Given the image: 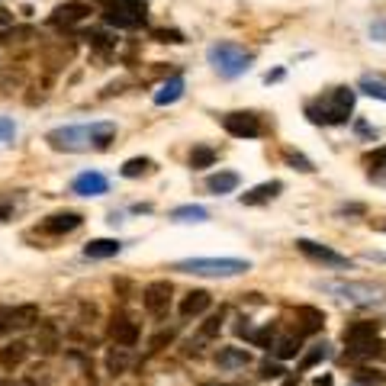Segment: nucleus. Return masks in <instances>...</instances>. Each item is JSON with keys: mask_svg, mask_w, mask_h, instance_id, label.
I'll return each instance as SVG.
<instances>
[{"mask_svg": "<svg viewBox=\"0 0 386 386\" xmlns=\"http://www.w3.org/2000/svg\"><path fill=\"white\" fill-rule=\"evenodd\" d=\"M383 351H386V345L380 338H374V341H364V345H351L348 358H377Z\"/></svg>", "mask_w": 386, "mask_h": 386, "instance_id": "obj_27", "label": "nucleus"}, {"mask_svg": "<svg viewBox=\"0 0 386 386\" xmlns=\"http://www.w3.org/2000/svg\"><path fill=\"white\" fill-rule=\"evenodd\" d=\"M171 219H174V222H206L209 209L206 206H197V203H187V206L171 209Z\"/></svg>", "mask_w": 386, "mask_h": 386, "instance_id": "obj_23", "label": "nucleus"}, {"mask_svg": "<svg viewBox=\"0 0 386 386\" xmlns=\"http://www.w3.org/2000/svg\"><path fill=\"white\" fill-rule=\"evenodd\" d=\"M209 293L206 290H190L184 300H180V316L184 319H193V316H203L209 309Z\"/></svg>", "mask_w": 386, "mask_h": 386, "instance_id": "obj_16", "label": "nucleus"}, {"mask_svg": "<svg viewBox=\"0 0 386 386\" xmlns=\"http://www.w3.org/2000/svg\"><path fill=\"white\" fill-rule=\"evenodd\" d=\"M52 348H55V329L42 325V351H52Z\"/></svg>", "mask_w": 386, "mask_h": 386, "instance_id": "obj_37", "label": "nucleus"}, {"mask_svg": "<svg viewBox=\"0 0 386 386\" xmlns=\"http://www.w3.org/2000/svg\"><path fill=\"white\" fill-rule=\"evenodd\" d=\"M110 335H113V341L119 348H132V345L139 341V325L129 319H116L113 325H110Z\"/></svg>", "mask_w": 386, "mask_h": 386, "instance_id": "obj_19", "label": "nucleus"}, {"mask_svg": "<svg viewBox=\"0 0 386 386\" xmlns=\"http://www.w3.org/2000/svg\"><path fill=\"white\" fill-rule=\"evenodd\" d=\"M364 164H367V177L374 184H380V187H386V145H380L377 151H370L367 158H364Z\"/></svg>", "mask_w": 386, "mask_h": 386, "instance_id": "obj_20", "label": "nucleus"}, {"mask_svg": "<svg viewBox=\"0 0 386 386\" xmlns=\"http://www.w3.org/2000/svg\"><path fill=\"white\" fill-rule=\"evenodd\" d=\"M90 17V7L87 3H81V0H68V3H61V7L48 17V23L55 29H71L77 26V23H84V19Z\"/></svg>", "mask_w": 386, "mask_h": 386, "instance_id": "obj_8", "label": "nucleus"}, {"mask_svg": "<svg viewBox=\"0 0 386 386\" xmlns=\"http://www.w3.org/2000/svg\"><path fill=\"white\" fill-rule=\"evenodd\" d=\"M319 290L325 293H335L338 300H348V302H358V306H370V302H383L386 300V287L380 283H354V280H329V283H319Z\"/></svg>", "mask_w": 386, "mask_h": 386, "instance_id": "obj_6", "label": "nucleus"}, {"mask_svg": "<svg viewBox=\"0 0 386 386\" xmlns=\"http://www.w3.org/2000/svg\"><path fill=\"white\" fill-rule=\"evenodd\" d=\"M222 129H226L229 135H235V139H261L264 135L261 116H255V113H229V116H222Z\"/></svg>", "mask_w": 386, "mask_h": 386, "instance_id": "obj_7", "label": "nucleus"}, {"mask_svg": "<svg viewBox=\"0 0 386 386\" xmlns=\"http://www.w3.org/2000/svg\"><path fill=\"white\" fill-rule=\"evenodd\" d=\"M370 36L377 39V42H386V19H377V23L370 26Z\"/></svg>", "mask_w": 386, "mask_h": 386, "instance_id": "obj_38", "label": "nucleus"}, {"mask_svg": "<svg viewBox=\"0 0 386 386\" xmlns=\"http://www.w3.org/2000/svg\"><path fill=\"white\" fill-rule=\"evenodd\" d=\"M71 190H75L77 197H100V193L110 190V180H106V174H100V171H84V174H77V177L71 180Z\"/></svg>", "mask_w": 386, "mask_h": 386, "instance_id": "obj_11", "label": "nucleus"}, {"mask_svg": "<svg viewBox=\"0 0 386 386\" xmlns=\"http://www.w3.org/2000/svg\"><path fill=\"white\" fill-rule=\"evenodd\" d=\"M116 139V123H75L58 126L46 135V142L55 151H104Z\"/></svg>", "mask_w": 386, "mask_h": 386, "instance_id": "obj_1", "label": "nucleus"}, {"mask_svg": "<svg viewBox=\"0 0 386 386\" xmlns=\"http://www.w3.org/2000/svg\"><path fill=\"white\" fill-rule=\"evenodd\" d=\"M354 90L351 87H331L325 94H319L316 100L306 104V116H309L316 126H341L348 123L351 113H354Z\"/></svg>", "mask_w": 386, "mask_h": 386, "instance_id": "obj_2", "label": "nucleus"}, {"mask_svg": "<svg viewBox=\"0 0 386 386\" xmlns=\"http://www.w3.org/2000/svg\"><path fill=\"white\" fill-rule=\"evenodd\" d=\"M142 306H145L151 316L168 312V306H171V283L168 280L148 283V287H145V293H142Z\"/></svg>", "mask_w": 386, "mask_h": 386, "instance_id": "obj_10", "label": "nucleus"}, {"mask_svg": "<svg viewBox=\"0 0 386 386\" xmlns=\"http://www.w3.org/2000/svg\"><path fill=\"white\" fill-rule=\"evenodd\" d=\"M13 135H17V126H13V119L0 116V142H13Z\"/></svg>", "mask_w": 386, "mask_h": 386, "instance_id": "obj_35", "label": "nucleus"}, {"mask_svg": "<svg viewBox=\"0 0 386 386\" xmlns=\"http://www.w3.org/2000/svg\"><path fill=\"white\" fill-rule=\"evenodd\" d=\"M280 190H283L280 180H264V184L251 187L248 193H242V203H245V206H261V203H271Z\"/></svg>", "mask_w": 386, "mask_h": 386, "instance_id": "obj_14", "label": "nucleus"}, {"mask_svg": "<svg viewBox=\"0 0 386 386\" xmlns=\"http://www.w3.org/2000/svg\"><path fill=\"white\" fill-rule=\"evenodd\" d=\"M251 341H255L258 348H271V345H273V329H264V331H255V335H251Z\"/></svg>", "mask_w": 386, "mask_h": 386, "instance_id": "obj_36", "label": "nucleus"}, {"mask_svg": "<svg viewBox=\"0 0 386 386\" xmlns=\"http://www.w3.org/2000/svg\"><path fill=\"white\" fill-rule=\"evenodd\" d=\"M148 168H151L148 158H129L123 164V177H142V174H145Z\"/></svg>", "mask_w": 386, "mask_h": 386, "instance_id": "obj_29", "label": "nucleus"}, {"mask_svg": "<svg viewBox=\"0 0 386 386\" xmlns=\"http://www.w3.org/2000/svg\"><path fill=\"white\" fill-rule=\"evenodd\" d=\"M331 351H329V345L325 341H319V345H312L306 354H302V360H300V370H309V367H316V364H322V360L329 358Z\"/></svg>", "mask_w": 386, "mask_h": 386, "instance_id": "obj_28", "label": "nucleus"}, {"mask_svg": "<svg viewBox=\"0 0 386 386\" xmlns=\"http://www.w3.org/2000/svg\"><path fill=\"white\" fill-rule=\"evenodd\" d=\"M23 358H26V345L23 341H13V345H7V348L0 351V367L3 370L17 367V364H23Z\"/></svg>", "mask_w": 386, "mask_h": 386, "instance_id": "obj_25", "label": "nucleus"}, {"mask_svg": "<svg viewBox=\"0 0 386 386\" xmlns=\"http://www.w3.org/2000/svg\"><path fill=\"white\" fill-rule=\"evenodd\" d=\"M151 36L158 39V42H184L177 29H151Z\"/></svg>", "mask_w": 386, "mask_h": 386, "instance_id": "obj_34", "label": "nucleus"}, {"mask_svg": "<svg viewBox=\"0 0 386 386\" xmlns=\"http://www.w3.org/2000/svg\"><path fill=\"white\" fill-rule=\"evenodd\" d=\"M358 90H364L374 100H383L386 104V75H360Z\"/></svg>", "mask_w": 386, "mask_h": 386, "instance_id": "obj_22", "label": "nucleus"}, {"mask_svg": "<svg viewBox=\"0 0 386 386\" xmlns=\"http://www.w3.org/2000/svg\"><path fill=\"white\" fill-rule=\"evenodd\" d=\"M123 367H126L123 354H110V370H123Z\"/></svg>", "mask_w": 386, "mask_h": 386, "instance_id": "obj_40", "label": "nucleus"}, {"mask_svg": "<svg viewBox=\"0 0 386 386\" xmlns=\"http://www.w3.org/2000/svg\"><path fill=\"white\" fill-rule=\"evenodd\" d=\"M104 19L116 29H139L148 19V7L142 0H104Z\"/></svg>", "mask_w": 386, "mask_h": 386, "instance_id": "obj_5", "label": "nucleus"}, {"mask_svg": "<svg viewBox=\"0 0 386 386\" xmlns=\"http://www.w3.org/2000/svg\"><path fill=\"white\" fill-rule=\"evenodd\" d=\"M383 229H386V226H383Z\"/></svg>", "mask_w": 386, "mask_h": 386, "instance_id": "obj_43", "label": "nucleus"}, {"mask_svg": "<svg viewBox=\"0 0 386 386\" xmlns=\"http://www.w3.org/2000/svg\"><path fill=\"white\" fill-rule=\"evenodd\" d=\"M238 184H242V177H238L235 171H219V174H209L206 177V190L213 197H226V193L238 190Z\"/></svg>", "mask_w": 386, "mask_h": 386, "instance_id": "obj_15", "label": "nucleus"}, {"mask_svg": "<svg viewBox=\"0 0 386 386\" xmlns=\"http://www.w3.org/2000/svg\"><path fill=\"white\" fill-rule=\"evenodd\" d=\"M174 271L197 273V277H238L251 271V264L242 258H187L174 264Z\"/></svg>", "mask_w": 386, "mask_h": 386, "instance_id": "obj_4", "label": "nucleus"}, {"mask_svg": "<svg viewBox=\"0 0 386 386\" xmlns=\"http://www.w3.org/2000/svg\"><path fill=\"white\" fill-rule=\"evenodd\" d=\"M164 341H171V331H161V335H155V338H151V348H161Z\"/></svg>", "mask_w": 386, "mask_h": 386, "instance_id": "obj_41", "label": "nucleus"}, {"mask_svg": "<svg viewBox=\"0 0 386 386\" xmlns=\"http://www.w3.org/2000/svg\"><path fill=\"white\" fill-rule=\"evenodd\" d=\"M283 386H296V377H290V380H287V383H283Z\"/></svg>", "mask_w": 386, "mask_h": 386, "instance_id": "obj_42", "label": "nucleus"}, {"mask_svg": "<svg viewBox=\"0 0 386 386\" xmlns=\"http://www.w3.org/2000/svg\"><path fill=\"white\" fill-rule=\"evenodd\" d=\"M358 383H360V386H383V383H386V377L380 374V370L364 367V370H358Z\"/></svg>", "mask_w": 386, "mask_h": 386, "instance_id": "obj_31", "label": "nucleus"}, {"mask_svg": "<svg viewBox=\"0 0 386 386\" xmlns=\"http://www.w3.org/2000/svg\"><path fill=\"white\" fill-rule=\"evenodd\" d=\"M300 354V338H283L280 345H277V358L287 360V358H296Z\"/></svg>", "mask_w": 386, "mask_h": 386, "instance_id": "obj_32", "label": "nucleus"}, {"mask_svg": "<svg viewBox=\"0 0 386 386\" xmlns=\"http://www.w3.org/2000/svg\"><path fill=\"white\" fill-rule=\"evenodd\" d=\"M213 161H216V148H209V145H193V151H190V168L193 171L213 168Z\"/></svg>", "mask_w": 386, "mask_h": 386, "instance_id": "obj_26", "label": "nucleus"}, {"mask_svg": "<svg viewBox=\"0 0 386 386\" xmlns=\"http://www.w3.org/2000/svg\"><path fill=\"white\" fill-rule=\"evenodd\" d=\"M184 77L180 75H174V77H168V81H164V84L158 87V90H155V104L158 106H171V104H177L180 97H184Z\"/></svg>", "mask_w": 386, "mask_h": 386, "instance_id": "obj_17", "label": "nucleus"}, {"mask_svg": "<svg viewBox=\"0 0 386 386\" xmlns=\"http://www.w3.org/2000/svg\"><path fill=\"white\" fill-rule=\"evenodd\" d=\"M248 360H251V354H248L245 348H222L219 351V367H226V370L245 367Z\"/></svg>", "mask_w": 386, "mask_h": 386, "instance_id": "obj_24", "label": "nucleus"}, {"mask_svg": "<svg viewBox=\"0 0 386 386\" xmlns=\"http://www.w3.org/2000/svg\"><path fill=\"white\" fill-rule=\"evenodd\" d=\"M377 322H354V325H348L345 329V341H348V348L351 345H364V341H374L377 338Z\"/></svg>", "mask_w": 386, "mask_h": 386, "instance_id": "obj_21", "label": "nucleus"}, {"mask_svg": "<svg viewBox=\"0 0 386 386\" xmlns=\"http://www.w3.org/2000/svg\"><path fill=\"white\" fill-rule=\"evenodd\" d=\"M81 213H55V216L42 219V232L46 235H68V232H75V229H81Z\"/></svg>", "mask_w": 386, "mask_h": 386, "instance_id": "obj_12", "label": "nucleus"}, {"mask_svg": "<svg viewBox=\"0 0 386 386\" xmlns=\"http://www.w3.org/2000/svg\"><path fill=\"white\" fill-rule=\"evenodd\" d=\"M119 251H123V242H116V238H94V242H87V245H84V255L94 258V261L116 258Z\"/></svg>", "mask_w": 386, "mask_h": 386, "instance_id": "obj_18", "label": "nucleus"}, {"mask_svg": "<svg viewBox=\"0 0 386 386\" xmlns=\"http://www.w3.org/2000/svg\"><path fill=\"white\" fill-rule=\"evenodd\" d=\"M283 161H287L290 168H296V171H312V161L306 158V155H300V151H293V148L283 151Z\"/></svg>", "mask_w": 386, "mask_h": 386, "instance_id": "obj_30", "label": "nucleus"}, {"mask_svg": "<svg viewBox=\"0 0 386 386\" xmlns=\"http://www.w3.org/2000/svg\"><path fill=\"white\" fill-rule=\"evenodd\" d=\"M280 374H283L280 364H264V367H261V377H267V380H271V377H280Z\"/></svg>", "mask_w": 386, "mask_h": 386, "instance_id": "obj_39", "label": "nucleus"}, {"mask_svg": "<svg viewBox=\"0 0 386 386\" xmlns=\"http://www.w3.org/2000/svg\"><path fill=\"white\" fill-rule=\"evenodd\" d=\"M325 325V316L316 306H296V338L300 335H316Z\"/></svg>", "mask_w": 386, "mask_h": 386, "instance_id": "obj_13", "label": "nucleus"}, {"mask_svg": "<svg viewBox=\"0 0 386 386\" xmlns=\"http://www.w3.org/2000/svg\"><path fill=\"white\" fill-rule=\"evenodd\" d=\"M296 248H300V251L309 258V261L329 264V267H348V264H351L345 255H338V251H331V248L319 245V242H309V238H300V242H296Z\"/></svg>", "mask_w": 386, "mask_h": 386, "instance_id": "obj_9", "label": "nucleus"}, {"mask_svg": "<svg viewBox=\"0 0 386 386\" xmlns=\"http://www.w3.org/2000/svg\"><path fill=\"white\" fill-rule=\"evenodd\" d=\"M206 58L209 65L216 68L222 77H242L251 68V52L248 48H242L238 42H229V39H222V42H213V46L206 48Z\"/></svg>", "mask_w": 386, "mask_h": 386, "instance_id": "obj_3", "label": "nucleus"}, {"mask_svg": "<svg viewBox=\"0 0 386 386\" xmlns=\"http://www.w3.org/2000/svg\"><path fill=\"white\" fill-rule=\"evenodd\" d=\"M222 319H226V312H216V316H209L206 325H203V338H213V335H219V329H222Z\"/></svg>", "mask_w": 386, "mask_h": 386, "instance_id": "obj_33", "label": "nucleus"}]
</instances>
